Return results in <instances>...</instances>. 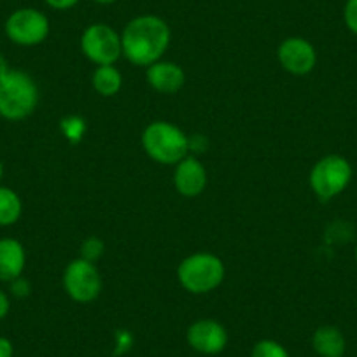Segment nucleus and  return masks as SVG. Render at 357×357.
Here are the masks:
<instances>
[{
    "instance_id": "f257e3e1",
    "label": "nucleus",
    "mask_w": 357,
    "mask_h": 357,
    "mask_svg": "<svg viewBox=\"0 0 357 357\" xmlns=\"http://www.w3.org/2000/svg\"><path fill=\"white\" fill-rule=\"evenodd\" d=\"M123 54L140 67L160 61L170 44V29L160 16L142 15L125 26L121 36Z\"/></svg>"
},
{
    "instance_id": "f03ea898",
    "label": "nucleus",
    "mask_w": 357,
    "mask_h": 357,
    "mask_svg": "<svg viewBox=\"0 0 357 357\" xmlns=\"http://www.w3.org/2000/svg\"><path fill=\"white\" fill-rule=\"evenodd\" d=\"M39 88L26 72L9 70L0 79V116L8 121H22L36 111Z\"/></svg>"
},
{
    "instance_id": "7ed1b4c3",
    "label": "nucleus",
    "mask_w": 357,
    "mask_h": 357,
    "mask_svg": "<svg viewBox=\"0 0 357 357\" xmlns=\"http://www.w3.org/2000/svg\"><path fill=\"white\" fill-rule=\"evenodd\" d=\"M142 146L147 156L163 165H177L188 156L190 139L172 123L154 121L144 130Z\"/></svg>"
},
{
    "instance_id": "20e7f679",
    "label": "nucleus",
    "mask_w": 357,
    "mask_h": 357,
    "mask_svg": "<svg viewBox=\"0 0 357 357\" xmlns=\"http://www.w3.org/2000/svg\"><path fill=\"white\" fill-rule=\"evenodd\" d=\"M177 277L181 286L190 293L207 294L225 280V264L214 254L198 252L178 264Z\"/></svg>"
},
{
    "instance_id": "39448f33",
    "label": "nucleus",
    "mask_w": 357,
    "mask_h": 357,
    "mask_svg": "<svg viewBox=\"0 0 357 357\" xmlns=\"http://www.w3.org/2000/svg\"><path fill=\"white\" fill-rule=\"evenodd\" d=\"M352 178V167L338 154H329L319 160L310 172V186L322 200H331L345 191Z\"/></svg>"
},
{
    "instance_id": "423d86ee",
    "label": "nucleus",
    "mask_w": 357,
    "mask_h": 357,
    "mask_svg": "<svg viewBox=\"0 0 357 357\" xmlns=\"http://www.w3.org/2000/svg\"><path fill=\"white\" fill-rule=\"evenodd\" d=\"M81 50L88 60L102 65H114L123 54L121 36L105 23H95L84 30L81 37Z\"/></svg>"
},
{
    "instance_id": "0eeeda50",
    "label": "nucleus",
    "mask_w": 357,
    "mask_h": 357,
    "mask_svg": "<svg viewBox=\"0 0 357 357\" xmlns=\"http://www.w3.org/2000/svg\"><path fill=\"white\" fill-rule=\"evenodd\" d=\"M6 36L18 46H37L50 36V20L33 8H23L6 20Z\"/></svg>"
},
{
    "instance_id": "6e6552de",
    "label": "nucleus",
    "mask_w": 357,
    "mask_h": 357,
    "mask_svg": "<svg viewBox=\"0 0 357 357\" xmlns=\"http://www.w3.org/2000/svg\"><path fill=\"white\" fill-rule=\"evenodd\" d=\"M63 287L74 301L89 303L100 294L102 277L95 263H89V261L79 257L65 268Z\"/></svg>"
},
{
    "instance_id": "1a4fd4ad",
    "label": "nucleus",
    "mask_w": 357,
    "mask_h": 357,
    "mask_svg": "<svg viewBox=\"0 0 357 357\" xmlns=\"http://www.w3.org/2000/svg\"><path fill=\"white\" fill-rule=\"evenodd\" d=\"M188 343L197 352L205 356L221 354L228 345V333L225 326L212 319H200L188 328Z\"/></svg>"
},
{
    "instance_id": "9d476101",
    "label": "nucleus",
    "mask_w": 357,
    "mask_h": 357,
    "mask_svg": "<svg viewBox=\"0 0 357 357\" xmlns=\"http://www.w3.org/2000/svg\"><path fill=\"white\" fill-rule=\"evenodd\" d=\"M277 56H279L280 65L294 75L308 74L314 70L315 63H317L315 47L301 37H289L284 40L279 46Z\"/></svg>"
},
{
    "instance_id": "9b49d317",
    "label": "nucleus",
    "mask_w": 357,
    "mask_h": 357,
    "mask_svg": "<svg viewBox=\"0 0 357 357\" xmlns=\"http://www.w3.org/2000/svg\"><path fill=\"white\" fill-rule=\"evenodd\" d=\"M175 190L183 197L195 198L204 193L207 186V170L200 160L193 156H186L183 161H178L174 174Z\"/></svg>"
},
{
    "instance_id": "f8f14e48",
    "label": "nucleus",
    "mask_w": 357,
    "mask_h": 357,
    "mask_svg": "<svg viewBox=\"0 0 357 357\" xmlns=\"http://www.w3.org/2000/svg\"><path fill=\"white\" fill-rule=\"evenodd\" d=\"M147 82L153 86L156 91L165 95L177 93L186 82V74L174 61H156L149 65L146 72Z\"/></svg>"
},
{
    "instance_id": "ddd939ff",
    "label": "nucleus",
    "mask_w": 357,
    "mask_h": 357,
    "mask_svg": "<svg viewBox=\"0 0 357 357\" xmlns=\"http://www.w3.org/2000/svg\"><path fill=\"white\" fill-rule=\"evenodd\" d=\"M26 254L22 242L15 238H0V282H13L25 270Z\"/></svg>"
},
{
    "instance_id": "4468645a",
    "label": "nucleus",
    "mask_w": 357,
    "mask_h": 357,
    "mask_svg": "<svg viewBox=\"0 0 357 357\" xmlns=\"http://www.w3.org/2000/svg\"><path fill=\"white\" fill-rule=\"evenodd\" d=\"M312 347L319 357H343L347 342L343 333L335 326H321L312 336Z\"/></svg>"
},
{
    "instance_id": "2eb2a0df",
    "label": "nucleus",
    "mask_w": 357,
    "mask_h": 357,
    "mask_svg": "<svg viewBox=\"0 0 357 357\" xmlns=\"http://www.w3.org/2000/svg\"><path fill=\"white\" fill-rule=\"evenodd\" d=\"M123 86V75L112 65H102L93 74V88L102 97H114Z\"/></svg>"
},
{
    "instance_id": "dca6fc26",
    "label": "nucleus",
    "mask_w": 357,
    "mask_h": 357,
    "mask_svg": "<svg viewBox=\"0 0 357 357\" xmlns=\"http://www.w3.org/2000/svg\"><path fill=\"white\" fill-rule=\"evenodd\" d=\"M23 204L15 190L0 186V226H13L22 218Z\"/></svg>"
},
{
    "instance_id": "f3484780",
    "label": "nucleus",
    "mask_w": 357,
    "mask_h": 357,
    "mask_svg": "<svg viewBox=\"0 0 357 357\" xmlns=\"http://www.w3.org/2000/svg\"><path fill=\"white\" fill-rule=\"evenodd\" d=\"M250 357H289V352L275 340H259L252 347Z\"/></svg>"
},
{
    "instance_id": "a211bd4d",
    "label": "nucleus",
    "mask_w": 357,
    "mask_h": 357,
    "mask_svg": "<svg viewBox=\"0 0 357 357\" xmlns=\"http://www.w3.org/2000/svg\"><path fill=\"white\" fill-rule=\"evenodd\" d=\"M104 242L97 236H89L82 242L81 245V257L82 259L89 261V263H95L97 259H100V256L104 254Z\"/></svg>"
},
{
    "instance_id": "6ab92c4d",
    "label": "nucleus",
    "mask_w": 357,
    "mask_h": 357,
    "mask_svg": "<svg viewBox=\"0 0 357 357\" xmlns=\"http://www.w3.org/2000/svg\"><path fill=\"white\" fill-rule=\"evenodd\" d=\"M61 130H63L65 137L72 142H79L84 135V121L81 118H67L61 121Z\"/></svg>"
},
{
    "instance_id": "aec40b11",
    "label": "nucleus",
    "mask_w": 357,
    "mask_h": 357,
    "mask_svg": "<svg viewBox=\"0 0 357 357\" xmlns=\"http://www.w3.org/2000/svg\"><path fill=\"white\" fill-rule=\"evenodd\" d=\"M343 20H345L347 29L357 36V0H347L345 9H343Z\"/></svg>"
},
{
    "instance_id": "412c9836",
    "label": "nucleus",
    "mask_w": 357,
    "mask_h": 357,
    "mask_svg": "<svg viewBox=\"0 0 357 357\" xmlns=\"http://www.w3.org/2000/svg\"><path fill=\"white\" fill-rule=\"evenodd\" d=\"M11 284V293L13 296L16 298H26L30 294V284L29 280H25L23 277H18V279H15Z\"/></svg>"
},
{
    "instance_id": "4be33fe9",
    "label": "nucleus",
    "mask_w": 357,
    "mask_h": 357,
    "mask_svg": "<svg viewBox=\"0 0 357 357\" xmlns=\"http://www.w3.org/2000/svg\"><path fill=\"white\" fill-rule=\"evenodd\" d=\"M51 9H56V11H67L72 9L74 6H77L81 0H44Z\"/></svg>"
},
{
    "instance_id": "5701e85b",
    "label": "nucleus",
    "mask_w": 357,
    "mask_h": 357,
    "mask_svg": "<svg viewBox=\"0 0 357 357\" xmlns=\"http://www.w3.org/2000/svg\"><path fill=\"white\" fill-rule=\"evenodd\" d=\"M15 356V347H13L11 340L6 336H0V357H13Z\"/></svg>"
},
{
    "instance_id": "b1692460",
    "label": "nucleus",
    "mask_w": 357,
    "mask_h": 357,
    "mask_svg": "<svg viewBox=\"0 0 357 357\" xmlns=\"http://www.w3.org/2000/svg\"><path fill=\"white\" fill-rule=\"evenodd\" d=\"M11 310V301H9V296L4 293V291L0 289V321L6 317Z\"/></svg>"
},
{
    "instance_id": "393cba45",
    "label": "nucleus",
    "mask_w": 357,
    "mask_h": 357,
    "mask_svg": "<svg viewBox=\"0 0 357 357\" xmlns=\"http://www.w3.org/2000/svg\"><path fill=\"white\" fill-rule=\"evenodd\" d=\"M9 70H11V68H9V65H8V60H6V58L2 56V54H0V79L4 77V75L8 74Z\"/></svg>"
},
{
    "instance_id": "a878e982",
    "label": "nucleus",
    "mask_w": 357,
    "mask_h": 357,
    "mask_svg": "<svg viewBox=\"0 0 357 357\" xmlns=\"http://www.w3.org/2000/svg\"><path fill=\"white\" fill-rule=\"evenodd\" d=\"M93 2H97V4L100 6H111L114 4V2H118V0H93Z\"/></svg>"
},
{
    "instance_id": "bb28decb",
    "label": "nucleus",
    "mask_w": 357,
    "mask_h": 357,
    "mask_svg": "<svg viewBox=\"0 0 357 357\" xmlns=\"http://www.w3.org/2000/svg\"><path fill=\"white\" fill-rule=\"evenodd\" d=\"M2 177H4V165L0 161V181H2Z\"/></svg>"
},
{
    "instance_id": "cd10ccee",
    "label": "nucleus",
    "mask_w": 357,
    "mask_h": 357,
    "mask_svg": "<svg viewBox=\"0 0 357 357\" xmlns=\"http://www.w3.org/2000/svg\"><path fill=\"white\" fill-rule=\"evenodd\" d=\"M356 259H357V245H356Z\"/></svg>"
}]
</instances>
